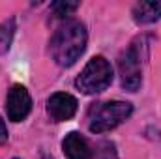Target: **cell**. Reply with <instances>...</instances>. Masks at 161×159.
Here are the masks:
<instances>
[{"mask_svg":"<svg viewBox=\"0 0 161 159\" xmlns=\"http://www.w3.org/2000/svg\"><path fill=\"white\" fill-rule=\"evenodd\" d=\"M79 8V2H53L51 9L56 17H68Z\"/></svg>","mask_w":161,"mask_h":159,"instance_id":"obj_10","label":"cell"},{"mask_svg":"<svg viewBox=\"0 0 161 159\" xmlns=\"http://www.w3.org/2000/svg\"><path fill=\"white\" fill-rule=\"evenodd\" d=\"M62 152L68 159H90L92 157V150H90V144L88 140L77 133V131H71L66 135V139L62 140Z\"/></svg>","mask_w":161,"mask_h":159,"instance_id":"obj_7","label":"cell"},{"mask_svg":"<svg viewBox=\"0 0 161 159\" xmlns=\"http://www.w3.org/2000/svg\"><path fill=\"white\" fill-rule=\"evenodd\" d=\"M86 41H88V34H86V26L77 21V19H69L64 21L56 32L53 34V38L49 41V51L53 60L62 66V68H69L73 66L80 58V54L86 49Z\"/></svg>","mask_w":161,"mask_h":159,"instance_id":"obj_1","label":"cell"},{"mask_svg":"<svg viewBox=\"0 0 161 159\" xmlns=\"http://www.w3.org/2000/svg\"><path fill=\"white\" fill-rule=\"evenodd\" d=\"M142 45V43H141ZM139 41L131 43L118 60L122 86L129 92H137L142 82V52H141Z\"/></svg>","mask_w":161,"mask_h":159,"instance_id":"obj_4","label":"cell"},{"mask_svg":"<svg viewBox=\"0 0 161 159\" xmlns=\"http://www.w3.org/2000/svg\"><path fill=\"white\" fill-rule=\"evenodd\" d=\"M133 19L137 25H152L161 19V2H137L133 6Z\"/></svg>","mask_w":161,"mask_h":159,"instance_id":"obj_8","label":"cell"},{"mask_svg":"<svg viewBox=\"0 0 161 159\" xmlns=\"http://www.w3.org/2000/svg\"><path fill=\"white\" fill-rule=\"evenodd\" d=\"M6 109H8V118L11 122H23L32 111V97L28 90L21 84H13L8 92Z\"/></svg>","mask_w":161,"mask_h":159,"instance_id":"obj_5","label":"cell"},{"mask_svg":"<svg viewBox=\"0 0 161 159\" xmlns=\"http://www.w3.org/2000/svg\"><path fill=\"white\" fill-rule=\"evenodd\" d=\"M15 17H9L8 21L0 23V54L9 51V45L15 36Z\"/></svg>","mask_w":161,"mask_h":159,"instance_id":"obj_9","label":"cell"},{"mask_svg":"<svg viewBox=\"0 0 161 159\" xmlns=\"http://www.w3.org/2000/svg\"><path fill=\"white\" fill-rule=\"evenodd\" d=\"M8 140V127H6V123H4V120L0 116V144H4Z\"/></svg>","mask_w":161,"mask_h":159,"instance_id":"obj_12","label":"cell"},{"mask_svg":"<svg viewBox=\"0 0 161 159\" xmlns=\"http://www.w3.org/2000/svg\"><path fill=\"white\" fill-rule=\"evenodd\" d=\"M113 82V68L105 56H94L75 79V86L82 94H101Z\"/></svg>","mask_w":161,"mask_h":159,"instance_id":"obj_3","label":"cell"},{"mask_svg":"<svg viewBox=\"0 0 161 159\" xmlns=\"http://www.w3.org/2000/svg\"><path fill=\"white\" fill-rule=\"evenodd\" d=\"M77 107H79L77 99L66 92H56L47 99V112L54 122L71 120L77 112Z\"/></svg>","mask_w":161,"mask_h":159,"instance_id":"obj_6","label":"cell"},{"mask_svg":"<svg viewBox=\"0 0 161 159\" xmlns=\"http://www.w3.org/2000/svg\"><path fill=\"white\" fill-rule=\"evenodd\" d=\"M96 159H116V150H114V144L113 142H99L97 144V150L94 154Z\"/></svg>","mask_w":161,"mask_h":159,"instance_id":"obj_11","label":"cell"},{"mask_svg":"<svg viewBox=\"0 0 161 159\" xmlns=\"http://www.w3.org/2000/svg\"><path fill=\"white\" fill-rule=\"evenodd\" d=\"M133 105L127 101H107L97 103L90 109L88 114V129L92 133H105L120 125L131 116Z\"/></svg>","mask_w":161,"mask_h":159,"instance_id":"obj_2","label":"cell"}]
</instances>
